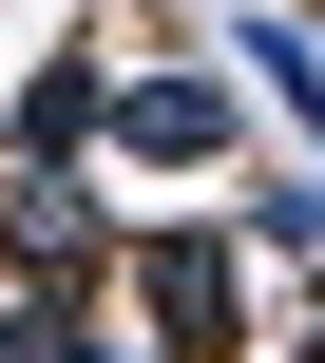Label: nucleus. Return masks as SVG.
Here are the masks:
<instances>
[{
  "instance_id": "1",
  "label": "nucleus",
  "mask_w": 325,
  "mask_h": 363,
  "mask_svg": "<svg viewBox=\"0 0 325 363\" xmlns=\"http://www.w3.org/2000/svg\"><path fill=\"white\" fill-rule=\"evenodd\" d=\"M96 153H115V172H211V153H230V77H192V57H115Z\"/></svg>"
},
{
  "instance_id": "2",
  "label": "nucleus",
  "mask_w": 325,
  "mask_h": 363,
  "mask_svg": "<svg viewBox=\"0 0 325 363\" xmlns=\"http://www.w3.org/2000/svg\"><path fill=\"white\" fill-rule=\"evenodd\" d=\"M115 268L153 287V325H172V363H211L230 325H249V268H268V249H249V230H134Z\"/></svg>"
},
{
  "instance_id": "3",
  "label": "nucleus",
  "mask_w": 325,
  "mask_h": 363,
  "mask_svg": "<svg viewBox=\"0 0 325 363\" xmlns=\"http://www.w3.org/2000/svg\"><path fill=\"white\" fill-rule=\"evenodd\" d=\"M115 230H96V153H38V134H0V268H96Z\"/></svg>"
},
{
  "instance_id": "4",
  "label": "nucleus",
  "mask_w": 325,
  "mask_h": 363,
  "mask_svg": "<svg viewBox=\"0 0 325 363\" xmlns=\"http://www.w3.org/2000/svg\"><path fill=\"white\" fill-rule=\"evenodd\" d=\"M230 57L268 77V115H287V134H307V153H325V38H307V19H249Z\"/></svg>"
},
{
  "instance_id": "5",
  "label": "nucleus",
  "mask_w": 325,
  "mask_h": 363,
  "mask_svg": "<svg viewBox=\"0 0 325 363\" xmlns=\"http://www.w3.org/2000/svg\"><path fill=\"white\" fill-rule=\"evenodd\" d=\"M249 249H268V268H307V249H325V172H287V191H249Z\"/></svg>"
},
{
  "instance_id": "6",
  "label": "nucleus",
  "mask_w": 325,
  "mask_h": 363,
  "mask_svg": "<svg viewBox=\"0 0 325 363\" xmlns=\"http://www.w3.org/2000/svg\"><path fill=\"white\" fill-rule=\"evenodd\" d=\"M211 363H325V306H249V325H230Z\"/></svg>"
},
{
  "instance_id": "7",
  "label": "nucleus",
  "mask_w": 325,
  "mask_h": 363,
  "mask_svg": "<svg viewBox=\"0 0 325 363\" xmlns=\"http://www.w3.org/2000/svg\"><path fill=\"white\" fill-rule=\"evenodd\" d=\"M0 96H19V77H0Z\"/></svg>"
}]
</instances>
